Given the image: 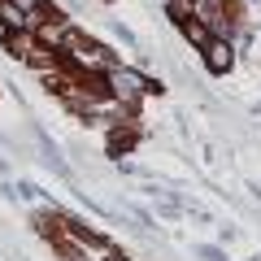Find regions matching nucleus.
I'll list each match as a JSON object with an SVG mask.
<instances>
[{"label": "nucleus", "instance_id": "nucleus-1", "mask_svg": "<svg viewBox=\"0 0 261 261\" xmlns=\"http://www.w3.org/2000/svg\"><path fill=\"white\" fill-rule=\"evenodd\" d=\"M61 48L70 53V61H74L79 70H113V57L105 53L100 44H92V39H83L79 31H65Z\"/></svg>", "mask_w": 261, "mask_h": 261}, {"label": "nucleus", "instance_id": "nucleus-2", "mask_svg": "<svg viewBox=\"0 0 261 261\" xmlns=\"http://www.w3.org/2000/svg\"><path fill=\"white\" fill-rule=\"evenodd\" d=\"M105 79H109V92H113V100H122V105H135L144 92H148V83H144L135 70H122V65H113V70H105Z\"/></svg>", "mask_w": 261, "mask_h": 261}, {"label": "nucleus", "instance_id": "nucleus-3", "mask_svg": "<svg viewBox=\"0 0 261 261\" xmlns=\"http://www.w3.org/2000/svg\"><path fill=\"white\" fill-rule=\"evenodd\" d=\"M205 65L214 70V74H226V70L235 65V48L226 44V39H209L205 44Z\"/></svg>", "mask_w": 261, "mask_h": 261}, {"label": "nucleus", "instance_id": "nucleus-4", "mask_svg": "<svg viewBox=\"0 0 261 261\" xmlns=\"http://www.w3.org/2000/svg\"><path fill=\"white\" fill-rule=\"evenodd\" d=\"M178 27H183V35L192 39V44H200V48H205L209 39H214V35H209V27H205V22H200V18H183V22H178Z\"/></svg>", "mask_w": 261, "mask_h": 261}, {"label": "nucleus", "instance_id": "nucleus-5", "mask_svg": "<svg viewBox=\"0 0 261 261\" xmlns=\"http://www.w3.org/2000/svg\"><path fill=\"white\" fill-rule=\"evenodd\" d=\"M170 18H174V22L192 18V0H170Z\"/></svg>", "mask_w": 261, "mask_h": 261}, {"label": "nucleus", "instance_id": "nucleus-6", "mask_svg": "<svg viewBox=\"0 0 261 261\" xmlns=\"http://www.w3.org/2000/svg\"><path fill=\"white\" fill-rule=\"evenodd\" d=\"M13 9H22V13H31V9H39V0H9Z\"/></svg>", "mask_w": 261, "mask_h": 261}, {"label": "nucleus", "instance_id": "nucleus-7", "mask_svg": "<svg viewBox=\"0 0 261 261\" xmlns=\"http://www.w3.org/2000/svg\"><path fill=\"white\" fill-rule=\"evenodd\" d=\"M0 39H9V22L5 18H0Z\"/></svg>", "mask_w": 261, "mask_h": 261}, {"label": "nucleus", "instance_id": "nucleus-8", "mask_svg": "<svg viewBox=\"0 0 261 261\" xmlns=\"http://www.w3.org/2000/svg\"><path fill=\"white\" fill-rule=\"evenodd\" d=\"M105 261H126V257H122V252H105Z\"/></svg>", "mask_w": 261, "mask_h": 261}]
</instances>
